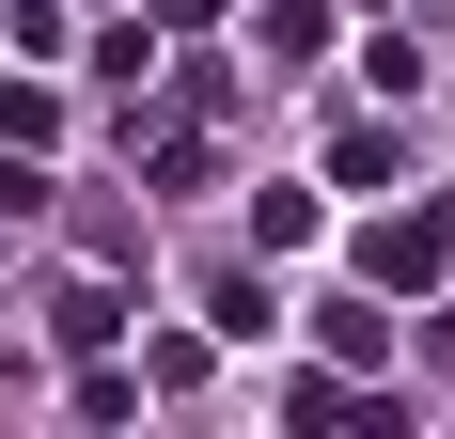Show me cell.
<instances>
[{
  "mask_svg": "<svg viewBox=\"0 0 455 439\" xmlns=\"http://www.w3.org/2000/svg\"><path fill=\"white\" fill-rule=\"evenodd\" d=\"M315 330H330V361H393V314H362V299H330Z\"/></svg>",
  "mask_w": 455,
  "mask_h": 439,
  "instance_id": "3",
  "label": "cell"
},
{
  "mask_svg": "<svg viewBox=\"0 0 455 439\" xmlns=\"http://www.w3.org/2000/svg\"><path fill=\"white\" fill-rule=\"evenodd\" d=\"M47 330H63V346H110V330H126V299H110V283H63V299H47Z\"/></svg>",
  "mask_w": 455,
  "mask_h": 439,
  "instance_id": "2",
  "label": "cell"
},
{
  "mask_svg": "<svg viewBox=\"0 0 455 439\" xmlns=\"http://www.w3.org/2000/svg\"><path fill=\"white\" fill-rule=\"evenodd\" d=\"M440 267H455V204H393L362 235V283H377V299H424Z\"/></svg>",
  "mask_w": 455,
  "mask_h": 439,
  "instance_id": "1",
  "label": "cell"
}]
</instances>
